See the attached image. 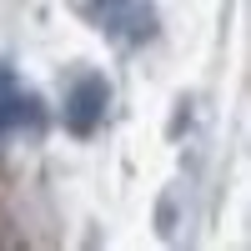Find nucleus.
Returning a JSON list of instances; mask_svg holds the SVG:
<instances>
[{
  "instance_id": "f257e3e1",
  "label": "nucleus",
  "mask_w": 251,
  "mask_h": 251,
  "mask_svg": "<svg viewBox=\"0 0 251 251\" xmlns=\"http://www.w3.org/2000/svg\"><path fill=\"white\" fill-rule=\"evenodd\" d=\"M86 20L121 46H146L161 35V15L146 0H86Z\"/></svg>"
},
{
  "instance_id": "f03ea898",
  "label": "nucleus",
  "mask_w": 251,
  "mask_h": 251,
  "mask_svg": "<svg viewBox=\"0 0 251 251\" xmlns=\"http://www.w3.org/2000/svg\"><path fill=\"white\" fill-rule=\"evenodd\" d=\"M40 131H46V106H40V96L20 86L10 66H0V141L40 136Z\"/></svg>"
},
{
  "instance_id": "7ed1b4c3",
  "label": "nucleus",
  "mask_w": 251,
  "mask_h": 251,
  "mask_svg": "<svg viewBox=\"0 0 251 251\" xmlns=\"http://www.w3.org/2000/svg\"><path fill=\"white\" fill-rule=\"evenodd\" d=\"M106 106H111L106 75H80L66 91V131L71 136H96L100 121H106Z\"/></svg>"
}]
</instances>
